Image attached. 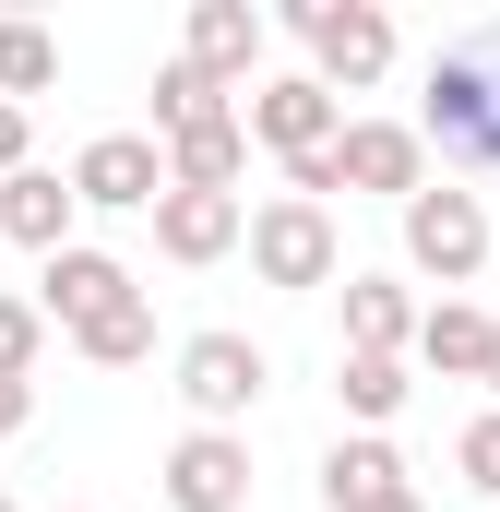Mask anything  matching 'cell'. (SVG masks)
<instances>
[{"mask_svg": "<svg viewBox=\"0 0 500 512\" xmlns=\"http://www.w3.org/2000/svg\"><path fill=\"white\" fill-rule=\"evenodd\" d=\"M381 512H429V501H417V489H405V501H381Z\"/></svg>", "mask_w": 500, "mask_h": 512, "instance_id": "484cf974", "label": "cell"}, {"mask_svg": "<svg viewBox=\"0 0 500 512\" xmlns=\"http://www.w3.org/2000/svg\"><path fill=\"white\" fill-rule=\"evenodd\" d=\"M417 143H429V155H453V167H500V24L453 36V48L429 60Z\"/></svg>", "mask_w": 500, "mask_h": 512, "instance_id": "6da1fadb", "label": "cell"}, {"mask_svg": "<svg viewBox=\"0 0 500 512\" xmlns=\"http://www.w3.org/2000/svg\"><path fill=\"white\" fill-rule=\"evenodd\" d=\"M286 24L310 36V72L334 96H370L381 72H393V12H370V0H298Z\"/></svg>", "mask_w": 500, "mask_h": 512, "instance_id": "3957f363", "label": "cell"}, {"mask_svg": "<svg viewBox=\"0 0 500 512\" xmlns=\"http://www.w3.org/2000/svg\"><path fill=\"white\" fill-rule=\"evenodd\" d=\"M0 512H12V501H0Z\"/></svg>", "mask_w": 500, "mask_h": 512, "instance_id": "83f0119b", "label": "cell"}, {"mask_svg": "<svg viewBox=\"0 0 500 512\" xmlns=\"http://www.w3.org/2000/svg\"><path fill=\"white\" fill-rule=\"evenodd\" d=\"M250 274L262 286H334V203H262L250 215Z\"/></svg>", "mask_w": 500, "mask_h": 512, "instance_id": "8992f818", "label": "cell"}, {"mask_svg": "<svg viewBox=\"0 0 500 512\" xmlns=\"http://www.w3.org/2000/svg\"><path fill=\"white\" fill-rule=\"evenodd\" d=\"M239 167H250V120H239V108L167 143V191H239Z\"/></svg>", "mask_w": 500, "mask_h": 512, "instance_id": "e0dca14e", "label": "cell"}, {"mask_svg": "<svg viewBox=\"0 0 500 512\" xmlns=\"http://www.w3.org/2000/svg\"><path fill=\"white\" fill-rule=\"evenodd\" d=\"M24 417H36V382H0V441H12Z\"/></svg>", "mask_w": 500, "mask_h": 512, "instance_id": "d4e9b609", "label": "cell"}, {"mask_svg": "<svg viewBox=\"0 0 500 512\" xmlns=\"http://www.w3.org/2000/svg\"><path fill=\"white\" fill-rule=\"evenodd\" d=\"M203 120H227V84H203L191 60H167V72H155V131L179 143V131H203Z\"/></svg>", "mask_w": 500, "mask_h": 512, "instance_id": "44dd1931", "label": "cell"}, {"mask_svg": "<svg viewBox=\"0 0 500 512\" xmlns=\"http://www.w3.org/2000/svg\"><path fill=\"white\" fill-rule=\"evenodd\" d=\"M72 191H84L96 215H155V203H167V143H143V131H96V143L72 155Z\"/></svg>", "mask_w": 500, "mask_h": 512, "instance_id": "52a82bcc", "label": "cell"}, {"mask_svg": "<svg viewBox=\"0 0 500 512\" xmlns=\"http://www.w3.org/2000/svg\"><path fill=\"white\" fill-rule=\"evenodd\" d=\"M155 477H167V512H250V441L239 429H191Z\"/></svg>", "mask_w": 500, "mask_h": 512, "instance_id": "9c48e42d", "label": "cell"}, {"mask_svg": "<svg viewBox=\"0 0 500 512\" xmlns=\"http://www.w3.org/2000/svg\"><path fill=\"white\" fill-rule=\"evenodd\" d=\"M0 179H24V108H0Z\"/></svg>", "mask_w": 500, "mask_h": 512, "instance_id": "cb8c5ba5", "label": "cell"}, {"mask_svg": "<svg viewBox=\"0 0 500 512\" xmlns=\"http://www.w3.org/2000/svg\"><path fill=\"white\" fill-rule=\"evenodd\" d=\"M489 393H500V358H489Z\"/></svg>", "mask_w": 500, "mask_h": 512, "instance_id": "4316f807", "label": "cell"}, {"mask_svg": "<svg viewBox=\"0 0 500 512\" xmlns=\"http://www.w3.org/2000/svg\"><path fill=\"white\" fill-rule=\"evenodd\" d=\"M108 298H131V262L84 251V239H72L60 262H48V274H36V310H48V322H72V334H84V322H96Z\"/></svg>", "mask_w": 500, "mask_h": 512, "instance_id": "7c38bea8", "label": "cell"}, {"mask_svg": "<svg viewBox=\"0 0 500 512\" xmlns=\"http://www.w3.org/2000/svg\"><path fill=\"white\" fill-rule=\"evenodd\" d=\"M191 72H203V84H250V72H262V12H250V0H203V12H191Z\"/></svg>", "mask_w": 500, "mask_h": 512, "instance_id": "9a60e30c", "label": "cell"}, {"mask_svg": "<svg viewBox=\"0 0 500 512\" xmlns=\"http://www.w3.org/2000/svg\"><path fill=\"white\" fill-rule=\"evenodd\" d=\"M60 84V48H48V24H0V108H24V96H48Z\"/></svg>", "mask_w": 500, "mask_h": 512, "instance_id": "ffe728a7", "label": "cell"}, {"mask_svg": "<svg viewBox=\"0 0 500 512\" xmlns=\"http://www.w3.org/2000/svg\"><path fill=\"white\" fill-rule=\"evenodd\" d=\"M322 501H334V512H381V501H405V453H393L381 429L334 441V453H322Z\"/></svg>", "mask_w": 500, "mask_h": 512, "instance_id": "4fadbf2b", "label": "cell"}, {"mask_svg": "<svg viewBox=\"0 0 500 512\" xmlns=\"http://www.w3.org/2000/svg\"><path fill=\"white\" fill-rule=\"evenodd\" d=\"M453 465H465V489H489V501H500V405L465 429V441H453Z\"/></svg>", "mask_w": 500, "mask_h": 512, "instance_id": "603a6c76", "label": "cell"}, {"mask_svg": "<svg viewBox=\"0 0 500 512\" xmlns=\"http://www.w3.org/2000/svg\"><path fill=\"white\" fill-rule=\"evenodd\" d=\"M36 334H48V310L36 298H0V382H36Z\"/></svg>", "mask_w": 500, "mask_h": 512, "instance_id": "7402d4cb", "label": "cell"}, {"mask_svg": "<svg viewBox=\"0 0 500 512\" xmlns=\"http://www.w3.org/2000/svg\"><path fill=\"white\" fill-rule=\"evenodd\" d=\"M262 382H274V358H262L250 334H227V322L179 346V405H191L203 429H239L250 405H262Z\"/></svg>", "mask_w": 500, "mask_h": 512, "instance_id": "277c9868", "label": "cell"}, {"mask_svg": "<svg viewBox=\"0 0 500 512\" xmlns=\"http://www.w3.org/2000/svg\"><path fill=\"white\" fill-rule=\"evenodd\" d=\"M417 358H429L441 382H489V358H500V310H465V298H441V310L417 322Z\"/></svg>", "mask_w": 500, "mask_h": 512, "instance_id": "5bb4252c", "label": "cell"}, {"mask_svg": "<svg viewBox=\"0 0 500 512\" xmlns=\"http://www.w3.org/2000/svg\"><path fill=\"white\" fill-rule=\"evenodd\" d=\"M334 191L405 215V203L429 191V143H417V120H346V143H334L322 167H298V203H334Z\"/></svg>", "mask_w": 500, "mask_h": 512, "instance_id": "7a4b0ae2", "label": "cell"}, {"mask_svg": "<svg viewBox=\"0 0 500 512\" xmlns=\"http://www.w3.org/2000/svg\"><path fill=\"white\" fill-rule=\"evenodd\" d=\"M417 322H429V310H417L393 274H346V346H358V358H405Z\"/></svg>", "mask_w": 500, "mask_h": 512, "instance_id": "2e32d148", "label": "cell"}, {"mask_svg": "<svg viewBox=\"0 0 500 512\" xmlns=\"http://www.w3.org/2000/svg\"><path fill=\"white\" fill-rule=\"evenodd\" d=\"M405 262L441 274V286H477V262H489V215H477V191H417V203H405Z\"/></svg>", "mask_w": 500, "mask_h": 512, "instance_id": "ba28073f", "label": "cell"}, {"mask_svg": "<svg viewBox=\"0 0 500 512\" xmlns=\"http://www.w3.org/2000/svg\"><path fill=\"white\" fill-rule=\"evenodd\" d=\"M239 239H250L239 191H167V203H155V251L167 262H227Z\"/></svg>", "mask_w": 500, "mask_h": 512, "instance_id": "30bf717a", "label": "cell"}, {"mask_svg": "<svg viewBox=\"0 0 500 512\" xmlns=\"http://www.w3.org/2000/svg\"><path fill=\"white\" fill-rule=\"evenodd\" d=\"M72 215H84V191L60 179V167H24V179H0V239H24L36 262L72 251Z\"/></svg>", "mask_w": 500, "mask_h": 512, "instance_id": "8fae6325", "label": "cell"}, {"mask_svg": "<svg viewBox=\"0 0 500 512\" xmlns=\"http://www.w3.org/2000/svg\"><path fill=\"white\" fill-rule=\"evenodd\" d=\"M334 393H346V417H358V429H381V417H405V358H358V346H346V358H334Z\"/></svg>", "mask_w": 500, "mask_h": 512, "instance_id": "d6986e66", "label": "cell"}, {"mask_svg": "<svg viewBox=\"0 0 500 512\" xmlns=\"http://www.w3.org/2000/svg\"><path fill=\"white\" fill-rule=\"evenodd\" d=\"M250 143H274V155H286V179H298V167H322V155L346 143V96H334L322 72H286V84H262V96H250Z\"/></svg>", "mask_w": 500, "mask_h": 512, "instance_id": "5b68a950", "label": "cell"}, {"mask_svg": "<svg viewBox=\"0 0 500 512\" xmlns=\"http://www.w3.org/2000/svg\"><path fill=\"white\" fill-rule=\"evenodd\" d=\"M72 346H84L96 370H131V358H155V298H143V286H131V298H108V310H96Z\"/></svg>", "mask_w": 500, "mask_h": 512, "instance_id": "ac0fdd59", "label": "cell"}]
</instances>
